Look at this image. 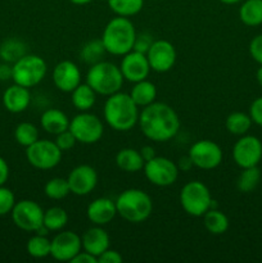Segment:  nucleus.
Masks as SVG:
<instances>
[{
    "label": "nucleus",
    "instance_id": "f257e3e1",
    "mask_svg": "<svg viewBox=\"0 0 262 263\" xmlns=\"http://www.w3.org/2000/svg\"><path fill=\"white\" fill-rule=\"evenodd\" d=\"M138 123L143 135L156 143L171 140L180 130V118L176 110L161 102H153L144 107Z\"/></svg>",
    "mask_w": 262,
    "mask_h": 263
},
{
    "label": "nucleus",
    "instance_id": "f03ea898",
    "mask_svg": "<svg viewBox=\"0 0 262 263\" xmlns=\"http://www.w3.org/2000/svg\"><path fill=\"white\" fill-rule=\"evenodd\" d=\"M139 107L130 94L118 91L109 95L104 103L103 116L110 128L116 131L131 130L139 121Z\"/></svg>",
    "mask_w": 262,
    "mask_h": 263
},
{
    "label": "nucleus",
    "instance_id": "7ed1b4c3",
    "mask_svg": "<svg viewBox=\"0 0 262 263\" xmlns=\"http://www.w3.org/2000/svg\"><path fill=\"white\" fill-rule=\"evenodd\" d=\"M100 39L108 54L122 57L134 49L136 30L130 18L117 15L105 25Z\"/></svg>",
    "mask_w": 262,
    "mask_h": 263
},
{
    "label": "nucleus",
    "instance_id": "20e7f679",
    "mask_svg": "<svg viewBox=\"0 0 262 263\" xmlns=\"http://www.w3.org/2000/svg\"><path fill=\"white\" fill-rule=\"evenodd\" d=\"M115 202L117 215L131 223L144 222L153 212L151 195L141 189L123 190Z\"/></svg>",
    "mask_w": 262,
    "mask_h": 263
},
{
    "label": "nucleus",
    "instance_id": "39448f33",
    "mask_svg": "<svg viewBox=\"0 0 262 263\" xmlns=\"http://www.w3.org/2000/svg\"><path fill=\"white\" fill-rule=\"evenodd\" d=\"M123 76L120 66L110 62L102 61L90 66L86 73V84L94 89L97 94L109 97L115 92L121 91L123 85Z\"/></svg>",
    "mask_w": 262,
    "mask_h": 263
},
{
    "label": "nucleus",
    "instance_id": "423d86ee",
    "mask_svg": "<svg viewBox=\"0 0 262 263\" xmlns=\"http://www.w3.org/2000/svg\"><path fill=\"white\" fill-rule=\"evenodd\" d=\"M215 202L211 197L210 189L198 180L186 182L180 192V204L193 217H203L208 210L216 208Z\"/></svg>",
    "mask_w": 262,
    "mask_h": 263
},
{
    "label": "nucleus",
    "instance_id": "0eeeda50",
    "mask_svg": "<svg viewBox=\"0 0 262 263\" xmlns=\"http://www.w3.org/2000/svg\"><path fill=\"white\" fill-rule=\"evenodd\" d=\"M46 62L36 54H26L13 63V82L22 86L31 87L40 84L46 76Z\"/></svg>",
    "mask_w": 262,
    "mask_h": 263
},
{
    "label": "nucleus",
    "instance_id": "6e6552de",
    "mask_svg": "<svg viewBox=\"0 0 262 263\" xmlns=\"http://www.w3.org/2000/svg\"><path fill=\"white\" fill-rule=\"evenodd\" d=\"M69 131L73 134L77 143L95 144L102 139L104 134V126L100 118L94 113L80 112L69 121Z\"/></svg>",
    "mask_w": 262,
    "mask_h": 263
},
{
    "label": "nucleus",
    "instance_id": "1a4fd4ad",
    "mask_svg": "<svg viewBox=\"0 0 262 263\" xmlns=\"http://www.w3.org/2000/svg\"><path fill=\"white\" fill-rule=\"evenodd\" d=\"M63 152L58 148L55 141L39 139L32 145L26 148V158L28 163L41 171H48L58 166L62 161Z\"/></svg>",
    "mask_w": 262,
    "mask_h": 263
},
{
    "label": "nucleus",
    "instance_id": "9d476101",
    "mask_svg": "<svg viewBox=\"0 0 262 263\" xmlns=\"http://www.w3.org/2000/svg\"><path fill=\"white\" fill-rule=\"evenodd\" d=\"M144 175L152 185L159 187L171 186L179 177V167L167 157L156 156L144 163Z\"/></svg>",
    "mask_w": 262,
    "mask_h": 263
},
{
    "label": "nucleus",
    "instance_id": "9b49d317",
    "mask_svg": "<svg viewBox=\"0 0 262 263\" xmlns=\"http://www.w3.org/2000/svg\"><path fill=\"white\" fill-rule=\"evenodd\" d=\"M10 215L14 225L27 233H36L44 225V210L33 200L15 202Z\"/></svg>",
    "mask_w": 262,
    "mask_h": 263
},
{
    "label": "nucleus",
    "instance_id": "f8f14e48",
    "mask_svg": "<svg viewBox=\"0 0 262 263\" xmlns=\"http://www.w3.org/2000/svg\"><path fill=\"white\" fill-rule=\"evenodd\" d=\"M188 156L192 159L194 167L210 171L220 166L222 162V149L215 141L203 139L195 141L190 146Z\"/></svg>",
    "mask_w": 262,
    "mask_h": 263
},
{
    "label": "nucleus",
    "instance_id": "ddd939ff",
    "mask_svg": "<svg viewBox=\"0 0 262 263\" xmlns=\"http://www.w3.org/2000/svg\"><path fill=\"white\" fill-rule=\"evenodd\" d=\"M233 158L241 168L257 166L262 159L261 140L253 135H241L233 146Z\"/></svg>",
    "mask_w": 262,
    "mask_h": 263
},
{
    "label": "nucleus",
    "instance_id": "4468645a",
    "mask_svg": "<svg viewBox=\"0 0 262 263\" xmlns=\"http://www.w3.org/2000/svg\"><path fill=\"white\" fill-rule=\"evenodd\" d=\"M151 69L158 73H164L174 68L176 63V49L167 40H154L146 51Z\"/></svg>",
    "mask_w": 262,
    "mask_h": 263
},
{
    "label": "nucleus",
    "instance_id": "2eb2a0df",
    "mask_svg": "<svg viewBox=\"0 0 262 263\" xmlns=\"http://www.w3.org/2000/svg\"><path fill=\"white\" fill-rule=\"evenodd\" d=\"M82 249V241L74 231H61L51 239L50 256L55 261L71 262Z\"/></svg>",
    "mask_w": 262,
    "mask_h": 263
},
{
    "label": "nucleus",
    "instance_id": "dca6fc26",
    "mask_svg": "<svg viewBox=\"0 0 262 263\" xmlns=\"http://www.w3.org/2000/svg\"><path fill=\"white\" fill-rule=\"evenodd\" d=\"M120 69L123 79L133 84L148 79L149 72L152 71L146 54L136 50H131L122 55Z\"/></svg>",
    "mask_w": 262,
    "mask_h": 263
},
{
    "label": "nucleus",
    "instance_id": "f3484780",
    "mask_svg": "<svg viewBox=\"0 0 262 263\" xmlns=\"http://www.w3.org/2000/svg\"><path fill=\"white\" fill-rule=\"evenodd\" d=\"M69 190L77 197H85L94 192L98 185V172L89 164H79L69 172L68 177Z\"/></svg>",
    "mask_w": 262,
    "mask_h": 263
},
{
    "label": "nucleus",
    "instance_id": "a211bd4d",
    "mask_svg": "<svg viewBox=\"0 0 262 263\" xmlns=\"http://www.w3.org/2000/svg\"><path fill=\"white\" fill-rule=\"evenodd\" d=\"M53 82L59 91L72 92L81 84V71L72 61H62L53 68Z\"/></svg>",
    "mask_w": 262,
    "mask_h": 263
},
{
    "label": "nucleus",
    "instance_id": "6ab92c4d",
    "mask_svg": "<svg viewBox=\"0 0 262 263\" xmlns=\"http://www.w3.org/2000/svg\"><path fill=\"white\" fill-rule=\"evenodd\" d=\"M117 215L116 202L107 197H100L92 200L86 210V216L90 222L98 226H104L109 223Z\"/></svg>",
    "mask_w": 262,
    "mask_h": 263
},
{
    "label": "nucleus",
    "instance_id": "aec40b11",
    "mask_svg": "<svg viewBox=\"0 0 262 263\" xmlns=\"http://www.w3.org/2000/svg\"><path fill=\"white\" fill-rule=\"evenodd\" d=\"M82 249L87 253L92 254L95 257H99L109 248V235L102 226L95 225L94 228H90L82 234L81 236Z\"/></svg>",
    "mask_w": 262,
    "mask_h": 263
},
{
    "label": "nucleus",
    "instance_id": "412c9836",
    "mask_svg": "<svg viewBox=\"0 0 262 263\" xmlns=\"http://www.w3.org/2000/svg\"><path fill=\"white\" fill-rule=\"evenodd\" d=\"M31 103V92L28 87L13 84L3 94V105L10 113H22Z\"/></svg>",
    "mask_w": 262,
    "mask_h": 263
},
{
    "label": "nucleus",
    "instance_id": "4be33fe9",
    "mask_svg": "<svg viewBox=\"0 0 262 263\" xmlns=\"http://www.w3.org/2000/svg\"><path fill=\"white\" fill-rule=\"evenodd\" d=\"M69 118L67 117L66 113L57 108H50L46 109L41 115L40 125L43 130H45L48 134L51 135H58L63 131L69 128Z\"/></svg>",
    "mask_w": 262,
    "mask_h": 263
},
{
    "label": "nucleus",
    "instance_id": "5701e85b",
    "mask_svg": "<svg viewBox=\"0 0 262 263\" xmlns=\"http://www.w3.org/2000/svg\"><path fill=\"white\" fill-rule=\"evenodd\" d=\"M144 159L140 152L134 148H123L116 154V164L120 170L130 174L141 171L144 168Z\"/></svg>",
    "mask_w": 262,
    "mask_h": 263
},
{
    "label": "nucleus",
    "instance_id": "b1692460",
    "mask_svg": "<svg viewBox=\"0 0 262 263\" xmlns=\"http://www.w3.org/2000/svg\"><path fill=\"white\" fill-rule=\"evenodd\" d=\"M130 97L135 102L138 107H146L156 102L157 98V87L149 80H141V81L135 82L130 91Z\"/></svg>",
    "mask_w": 262,
    "mask_h": 263
},
{
    "label": "nucleus",
    "instance_id": "393cba45",
    "mask_svg": "<svg viewBox=\"0 0 262 263\" xmlns=\"http://www.w3.org/2000/svg\"><path fill=\"white\" fill-rule=\"evenodd\" d=\"M71 100L72 105L79 112H87L94 107L95 102H97V92L90 85L85 82V84H80L71 92Z\"/></svg>",
    "mask_w": 262,
    "mask_h": 263
},
{
    "label": "nucleus",
    "instance_id": "a878e982",
    "mask_svg": "<svg viewBox=\"0 0 262 263\" xmlns=\"http://www.w3.org/2000/svg\"><path fill=\"white\" fill-rule=\"evenodd\" d=\"M239 18L249 27L262 25V0H243L239 8Z\"/></svg>",
    "mask_w": 262,
    "mask_h": 263
},
{
    "label": "nucleus",
    "instance_id": "bb28decb",
    "mask_svg": "<svg viewBox=\"0 0 262 263\" xmlns=\"http://www.w3.org/2000/svg\"><path fill=\"white\" fill-rule=\"evenodd\" d=\"M203 225L212 235H222L229 229V218L217 208H211L203 215Z\"/></svg>",
    "mask_w": 262,
    "mask_h": 263
},
{
    "label": "nucleus",
    "instance_id": "cd10ccee",
    "mask_svg": "<svg viewBox=\"0 0 262 263\" xmlns=\"http://www.w3.org/2000/svg\"><path fill=\"white\" fill-rule=\"evenodd\" d=\"M27 54V45L20 39H8L0 45V58L7 63H15Z\"/></svg>",
    "mask_w": 262,
    "mask_h": 263
},
{
    "label": "nucleus",
    "instance_id": "c85d7f7f",
    "mask_svg": "<svg viewBox=\"0 0 262 263\" xmlns=\"http://www.w3.org/2000/svg\"><path fill=\"white\" fill-rule=\"evenodd\" d=\"M105 54H107V50L103 45L102 39H94V40L87 41L81 48V51H80L81 59L89 66L104 61L103 58H104Z\"/></svg>",
    "mask_w": 262,
    "mask_h": 263
},
{
    "label": "nucleus",
    "instance_id": "c756f323",
    "mask_svg": "<svg viewBox=\"0 0 262 263\" xmlns=\"http://www.w3.org/2000/svg\"><path fill=\"white\" fill-rule=\"evenodd\" d=\"M252 126L251 116L243 112H233L226 117L225 127L233 135H246Z\"/></svg>",
    "mask_w": 262,
    "mask_h": 263
},
{
    "label": "nucleus",
    "instance_id": "7c9ffc66",
    "mask_svg": "<svg viewBox=\"0 0 262 263\" xmlns=\"http://www.w3.org/2000/svg\"><path fill=\"white\" fill-rule=\"evenodd\" d=\"M68 223V213L62 207H50L44 211V226L49 231H61Z\"/></svg>",
    "mask_w": 262,
    "mask_h": 263
},
{
    "label": "nucleus",
    "instance_id": "2f4dec72",
    "mask_svg": "<svg viewBox=\"0 0 262 263\" xmlns=\"http://www.w3.org/2000/svg\"><path fill=\"white\" fill-rule=\"evenodd\" d=\"M108 7L116 15L133 17L144 7V0H108Z\"/></svg>",
    "mask_w": 262,
    "mask_h": 263
},
{
    "label": "nucleus",
    "instance_id": "473e14b6",
    "mask_svg": "<svg viewBox=\"0 0 262 263\" xmlns=\"http://www.w3.org/2000/svg\"><path fill=\"white\" fill-rule=\"evenodd\" d=\"M26 248H27V253L33 258H45V257L50 256L51 240L46 235L36 234L32 238L28 239Z\"/></svg>",
    "mask_w": 262,
    "mask_h": 263
},
{
    "label": "nucleus",
    "instance_id": "72a5a7b5",
    "mask_svg": "<svg viewBox=\"0 0 262 263\" xmlns=\"http://www.w3.org/2000/svg\"><path fill=\"white\" fill-rule=\"evenodd\" d=\"M259 180H261V171L258 167H248V168H243L241 174L239 175L236 186H238L239 192L251 193L258 186Z\"/></svg>",
    "mask_w": 262,
    "mask_h": 263
},
{
    "label": "nucleus",
    "instance_id": "f704fd0d",
    "mask_svg": "<svg viewBox=\"0 0 262 263\" xmlns=\"http://www.w3.org/2000/svg\"><path fill=\"white\" fill-rule=\"evenodd\" d=\"M14 139L20 145L27 148L39 140V128L31 122H21L14 130Z\"/></svg>",
    "mask_w": 262,
    "mask_h": 263
},
{
    "label": "nucleus",
    "instance_id": "c9c22d12",
    "mask_svg": "<svg viewBox=\"0 0 262 263\" xmlns=\"http://www.w3.org/2000/svg\"><path fill=\"white\" fill-rule=\"evenodd\" d=\"M44 193L48 198L54 200L64 199L71 193L67 179L63 177H53L44 186Z\"/></svg>",
    "mask_w": 262,
    "mask_h": 263
},
{
    "label": "nucleus",
    "instance_id": "e433bc0d",
    "mask_svg": "<svg viewBox=\"0 0 262 263\" xmlns=\"http://www.w3.org/2000/svg\"><path fill=\"white\" fill-rule=\"evenodd\" d=\"M14 204V193H13L9 187H5L4 185L0 186V217H2V216L9 215V213L12 212Z\"/></svg>",
    "mask_w": 262,
    "mask_h": 263
},
{
    "label": "nucleus",
    "instance_id": "4c0bfd02",
    "mask_svg": "<svg viewBox=\"0 0 262 263\" xmlns=\"http://www.w3.org/2000/svg\"><path fill=\"white\" fill-rule=\"evenodd\" d=\"M55 144L58 145V148L61 149L62 152H66V151H69V149H72L74 146V144L77 143L76 138L73 136V134L68 130L63 131V133L58 134V135H55Z\"/></svg>",
    "mask_w": 262,
    "mask_h": 263
},
{
    "label": "nucleus",
    "instance_id": "58836bf2",
    "mask_svg": "<svg viewBox=\"0 0 262 263\" xmlns=\"http://www.w3.org/2000/svg\"><path fill=\"white\" fill-rule=\"evenodd\" d=\"M153 36L148 32H141V33H136V39H135V44H134V49L133 50L140 51V53L146 54V51L149 50V48L153 44Z\"/></svg>",
    "mask_w": 262,
    "mask_h": 263
},
{
    "label": "nucleus",
    "instance_id": "ea45409f",
    "mask_svg": "<svg viewBox=\"0 0 262 263\" xmlns=\"http://www.w3.org/2000/svg\"><path fill=\"white\" fill-rule=\"evenodd\" d=\"M249 54L257 63L262 64V33L254 36L249 43Z\"/></svg>",
    "mask_w": 262,
    "mask_h": 263
},
{
    "label": "nucleus",
    "instance_id": "a19ab883",
    "mask_svg": "<svg viewBox=\"0 0 262 263\" xmlns=\"http://www.w3.org/2000/svg\"><path fill=\"white\" fill-rule=\"evenodd\" d=\"M249 116L252 118V122L262 127V97L253 100L249 108Z\"/></svg>",
    "mask_w": 262,
    "mask_h": 263
},
{
    "label": "nucleus",
    "instance_id": "79ce46f5",
    "mask_svg": "<svg viewBox=\"0 0 262 263\" xmlns=\"http://www.w3.org/2000/svg\"><path fill=\"white\" fill-rule=\"evenodd\" d=\"M122 261L123 258L121 256V253H118L117 251L110 248H108L104 253H102L98 257V262L100 263H121Z\"/></svg>",
    "mask_w": 262,
    "mask_h": 263
},
{
    "label": "nucleus",
    "instance_id": "37998d69",
    "mask_svg": "<svg viewBox=\"0 0 262 263\" xmlns=\"http://www.w3.org/2000/svg\"><path fill=\"white\" fill-rule=\"evenodd\" d=\"M72 263H97L98 262V257L92 256V254L87 253V252H80L79 254L72 258Z\"/></svg>",
    "mask_w": 262,
    "mask_h": 263
},
{
    "label": "nucleus",
    "instance_id": "c03bdc74",
    "mask_svg": "<svg viewBox=\"0 0 262 263\" xmlns=\"http://www.w3.org/2000/svg\"><path fill=\"white\" fill-rule=\"evenodd\" d=\"M13 79V64L7 63H0V81H8V80Z\"/></svg>",
    "mask_w": 262,
    "mask_h": 263
},
{
    "label": "nucleus",
    "instance_id": "a18cd8bd",
    "mask_svg": "<svg viewBox=\"0 0 262 263\" xmlns=\"http://www.w3.org/2000/svg\"><path fill=\"white\" fill-rule=\"evenodd\" d=\"M9 179V166L3 157H0V186L5 185Z\"/></svg>",
    "mask_w": 262,
    "mask_h": 263
},
{
    "label": "nucleus",
    "instance_id": "49530a36",
    "mask_svg": "<svg viewBox=\"0 0 262 263\" xmlns=\"http://www.w3.org/2000/svg\"><path fill=\"white\" fill-rule=\"evenodd\" d=\"M177 167H179V171H182V172H188L192 170V167H194V164H193L192 159H190L189 156H185V157H181V158L179 159V163H176Z\"/></svg>",
    "mask_w": 262,
    "mask_h": 263
},
{
    "label": "nucleus",
    "instance_id": "de8ad7c7",
    "mask_svg": "<svg viewBox=\"0 0 262 263\" xmlns=\"http://www.w3.org/2000/svg\"><path fill=\"white\" fill-rule=\"evenodd\" d=\"M139 152H140V154H141V157H143L144 162L151 161L152 158H154V157H156V152H154V148H153V146H151V145L143 146V148H141Z\"/></svg>",
    "mask_w": 262,
    "mask_h": 263
},
{
    "label": "nucleus",
    "instance_id": "09e8293b",
    "mask_svg": "<svg viewBox=\"0 0 262 263\" xmlns=\"http://www.w3.org/2000/svg\"><path fill=\"white\" fill-rule=\"evenodd\" d=\"M256 79H257V82H258V84L262 86V64H261V67H259V68L257 69Z\"/></svg>",
    "mask_w": 262,
    "mask_h": 263
},
{
    "label": "nucleus",
    "instance_id": "8fccbe9b",
    "mask_svg": "<svg viewBox=\"0 0 262 263\" xmlns=\"http://www.w3.org/2000/svg\"><path fill=\"white\" fill-rule=\"evenodd\" d=\"M72 4H76V5H85V4H89L91 3L92 0H69Z\"/></svg>",
    "mask_w": 262,
    "mask_h": 263
},
{
    "label": "nucleus",
    "instance_id": "3c124183",
    "mask_svg": "<svg viewBox=\"0 0 262 263\" xmlns=\"http://www.w3.org/2000/svg\"><path fill=\"white\" fill-rule=\"evenodd\" d=\"M221 3L223 4H228V5H233V4H238V3L243 2V0H220Z\"/></svg>",
    "mask_w": 262,
    "mask_h": 263
}]
</instances>
